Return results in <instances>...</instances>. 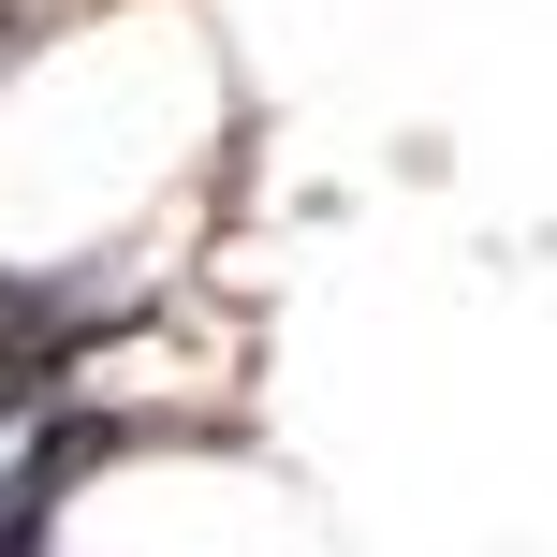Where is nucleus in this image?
I'll return each mask as SVG.
<instances>
[{"instance_id":"1","label":"nucleus","mask_w":557,"mask_h":557,"mask_svg":"<svg viewBox=\"0 0 557 557\" xmlns=\"http://www.w3.org/2000/svg\"><path fill=\"white\" fill-rule=\"evenodd\" d=\"M74 352H88V308H59V294H29V278H0V411L74 396Z\"/></svg>"}]
</instances>
